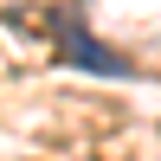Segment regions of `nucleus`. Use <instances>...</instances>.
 <instances>
[{"instance_id": "1", "label": "nucleus", "mask_w": 161, "mask_h": 161, "mask_svg": "<svg viewBox=\"0 0 161 161\" xmlns=\"http://www.w3.org/2000/svg\"><path fill=\"white\" fill-rule=\"evenodd\" d=\"M45 26L58 32V58H64V64H77V71H97V77H129V71H136L123 52H110V45H97V39H84V26H77V7L45 13Z\"/></svg>"}]
</instances>
